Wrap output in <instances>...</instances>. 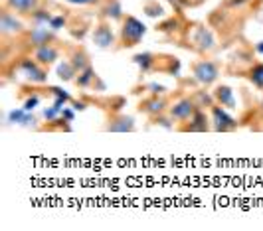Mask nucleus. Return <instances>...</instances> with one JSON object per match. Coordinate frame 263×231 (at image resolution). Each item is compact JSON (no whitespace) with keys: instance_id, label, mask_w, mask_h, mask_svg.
<instances>
[{"instance_id":"nucleus-1","label":"nucleus","mask_w":263,"mask_h":231,"mask_svg":"<svg viewBox=\"0 0 263 231\" xmlns=\"http://www.w3.org/2000/svg\"><path fill=\"white\" fill-rule=\"evenodd\" d=\"M146 36V26L143 20H139L137 16L133 14H125L121 28H119V36H117V48L119 50H131L135 46L141 44V40Z\"/></svg>"},{"instance_id":"nucleus-2","label":"nucleus","mask_w":263,"mask_h":231,"mask_svg":"<svg viewBox=\"0 0 263 231\" xmlns=\"http://www.w3.org/2000/svg\"><path fill=\"white\" fill-rule=\"evenodd\" d=\"M14 67L32 85H44L48 81V67L40 64L34 55H20V57L14 55Z\"/></svg>"},{"instance_id":"nucleus-3","label":"nucleus","mask_w":263,"mask_h":231,"mask_svg":"<svg viewBox=\"0 0 263 231\" xmlns=\"http://www.w3.org/2000/svg\"><path fill=\"white\" fill-rule=\"evenodd\" d=\"M190 71H192V77L196 79L198 85L202 87H212L218 83V79L222 75V65L216 60H196L190 64Z\"/></svg>"},{"instance_id":"nucleus-4","label":"nucleus","mask_w":263,"mask_h":231,"mask_svg":"<svg viewBox=\"0 0 263 231\" xmlns=\"http://www.w3.org/2000/svg\"><path fill=\"white\" fill-rule=\"evenodd\" d=\"M55 32L52 28H44V26H34V28H28L26 32L20 36L22 42V48L26 51H34L42 48V46H48L55 42Z\"/></svg>"},{"instance_id":"nucleus-5","label":"nucleus","mask_w":263,"mask_h":231,"mask_svg":"<svg viewBox=\"0 0 263 231\" xmlns=\"http://www.w3.org/2000/svg\"><path fill=\"white\" fill-rule=\"evenodd\" d=\"M188 40L192 42V48L200 53H210V51L216 50L218 42H216V36L210 30V26L206 24H196L192 28V34L188 32Z\"/></svg>"},{"instance_id":"nucleus-6","label":"nucleus","mask_w":263,"mask_h":231,"mask_svg":"<svg viewBox=\"0 0 263 231\" xmlns=\"http://www.w3.org/2000/svg\"><path fill=\"white\" fill-rule=\"evenodd\" d=\"M26 30L28 28L20 14H16L10 8L2 6V10H0V32H2V38H8V36L20 38Z\"/></svg>"},{"instance_id":"nucleus-7","label":"nucleus","mask_w":263,"mask_h":231,"mask_svg":"<svg viewBox=\"0 0 263 231\" xmlns=\"http://www.w3.org/2000/svg\"><path fill=\"white\" fill-rule=\"evenodd\" d=\"M210 121L212 130H216V132H234L239 127V121L234 119L230 115V111L218 103H214L210 107Z\"/></svg>"},{"instance_id":"nucleus-8","label":"nucleus","mask_w":263,"mask_h":231,"mask_svg":"<svg viewBox=\"0 0 263 231\" xmlns=\"http://www.w3.org/2000/svg\"><path fill=\"white\" fill-rule=\"evenodd\" d=\"M91 40H93V44H95V48H99V50H111V48L117 44V34H115V30L111 28V20L101 18V20L95 24V28H93Z\"/></svg>"},{"instance_id":"nucleus-9","label":"nucleus","mask_w":263,"mask_h":231,"mask_svg":"<svg viewBox=\"0 0 263 231\" xmlns=\"http://www.w3.org/2000/svg\"><path fill=\"white\" fill-rule=\"evenodd\" d=\"M198 107L196 101L192 99V97H180V99H176L174 103H171V107H168V115H171V119L174 121V123H186L188 119H192V115L196 113Z\"/></svg>"},{"instance_id":"nucleus-10","label":"nucleus","mask_w":263,"mask_h":231,"mask_svg":"<svg viewBox=\"0 0 263 231\" xmlns=\"http://www.w3.org/2000/svg\"><path fill=\"white\" fill-rule=\"evenodd\" d=\"M168 107H171V101H168L164 95H151V93H148L146 97H143V99L139 101L137 111H139V113H145V115L151 119V117H157V115H160V113H166Z\"/></svg>"},{"instance_id":"nucleus-11","label":"nucleus","mask_w":263,"mask_h":231,"mask_svg":"<svg viewBox=\"0 0 263 231\" xmlns=\"http://www.w3.org/2000/svg\"><path fill=\"white\" fill-rule=\"evenodd\" d=\"M103 130H107V132H135L137 130L135 117L125 115V113H111L107 117Z\"/></svg>"},{"instance_id":"nucleus-12","label":"nucleus","mask_w":263,"mask_h":231,"mask_svg":"<svg viewBox=\"0 0 263 231\" xmlns=\"http://www.w3.org/2000/svg\"><path fill=\"white\" fill-rule=\"evenodd\" d=\"M178 130H182V132H208V130H212L210 115H206L204 109H198L192 115V119L178 125Z\"/></svg>"},{"instance_id":"nucleus-13","label":"nucleus","mask_w":263,"mask_h":231,"mask_svg":"<svg viewBox=\"0 0 263 231\" xmlns=\"http://www.w3.org/2000/svg\"><path fill=\"white\" fill-rule=\"evenodd\" d=\"M212 95H214V101L218 105L226 107L228 111H236L237 109V101H236V95H234V89L226 83H216L214 89H212Z\"/></svg>"},{"instance_id":"nucleus-14","label":"nucleus","mask_w":263,"mask_h":231,"mask_svg":"<svg viewBox=\"0 0 263 231\" xmlns=\"http://www.w3.org/2000/svg\"><path fill=\"white\" fill-rule=\"evenodd\" d=\"M135 65H139V73L141 75H148L158 69V62H160V53H153V51H141L133 55Z\"/></svg>"},{"instance_id":"nucleus-15","label":"nucleus","mask_w":263,"mask_h":231,"mask_svg":"<svg viewBox=\"0 0 263 231\" xmlns=\"http://www.w3.org/2000/svg\"><path fill=\"white\" fill-rule=\"evenodd\" d=\"M32 55H34L42 65L50 67V65H53L58 60H60L62 51H60V48H58L55 42H53V44H48V46H42V48H38V50H34L32 51Z\"/></svg>"},{"instance_id":"nucleus-16","label":"nucleus","mask_w":263,"mask_h":231,"mask_svg":"<svg viewBox=\"0 0 263 231\" xmlns=\"http://www.w3.org/2000/svg\"><path fill=\"white\" fill-rule=\"evenodd\" d=\"M40 2L42 0H4V6L24 18H30L32 12L40 6Z\"/></svg>"},{"instance_id":"nucleus-17","label":"nucleus","mask_w":263,"mask_h":231,"mask_svg":"<svg viewBox=\"0 0 263 231\" xmlns=\"http://www.w3.org/2000/svg\"><path fill=\"white\" fill-rule=\"evenodd\" d=\"M99 16L105 18V20H111V22H123L125 10H123L121 0H105V4L101 6Z\"/></svg>"},{"instance_id":"nucleus-18","label":"nucleus","mask_w":263,"mask_h":231,"mask_svg":"<svg viewBox=\"0 0 263 231\" xmlns=\"http://www.w3.org/2000/svg\"><path fill=\"white\" fill-rule=\"evenodd\" d=\"M97 81H99V75H97V71L89 65V67H85L83 71H79L73 83H76V87H78V89L85 91V89L95 87V83H97Z\"/></svg>"},{"instance_id":"nucleus-19","label":"nucleus","mask_w":263,"mask_h":231,"mask_svg":"<svg viewBox=\"0 0 263 231\" xmlns=\"http://www.w3.org/2000/svg\"><path fill=\"white\" fill-rule=\"evenodd\" d=\"M157 71H162V73L172 77H178L180 75V60L176 55H164V53H160V62H158Z\"/></svg>"},{"instance_id":"nucleus-20","label":"nucleus","mask_w":263,"mask_h":231,"mask_svg":"<svg viewBox=\"0 0 263 231\" xmlns=\"http://www.w3.org/2000/svg\"><path fill=\"white\" fill-rule=\"evenodd\" d=\"M67 60L73 64V67L79 71H83L85 67H89L91 65V62H89V53L83 50L81 46H76V48H71L69 50V53H67Z\"/></svg>"},{"instance_id":"nucleus-21","label":"nucleus","mask_w":263,"mask_h":231,"mask_svg":"<svg viewBox=\"0 0 263 231\" xmlns=\"http://www.w3.org/2000/svg\"><path fill=\"white\" fill-rule=\"evenodd\" d=\"M8 123H10V125H20V127H30V125L36 123V117L20 107V109H12V111L8 113Z\"/></svg>"},{"instance_id":"nucleus-22","label":"nucleus","mask_w":263,"mask_h":231,"mask_svg":"<svg viewBox=\"0 0 263 231\" xmlns=\"http://www.w3.org/2000/svg\"><path fill=\"white\" fill-rule=\"evenodd\" d=\"M246 77L251 85L257 91H263V62H257V64H251L248 69H246Z\"/></svg>"},{"instance_id":"nucleus-23","label":"nucleus","mask_w":263,"mask_h":231,"mask_svg":"<svg viewBox=\"0 0 263 231\" xmlns=\"http://www.w3.org/2000/svg\"><path fill=\"white\" fill-rule=\"evenodd\" d=\"M55 75H58L60 81H64V83H67V81H76L78 69L73 67V64H71L69 60H62V62L58 64V67H55Z\"/></svg>"},{"instance_id":"nucleus-24","label":"nucleus","mask_w":263,"mask_h":231,"mask_svg":"<svg viewBox=\"0 0 263 231\" xmlns=\"http://www.w3.org/2000/svg\"><path fill=\"white\" fill-rule=\"evenodd\" d=\"M180 28H182L180 16H171V18H164V20H160V22L155 26V30H157V32H160V34H176Z\"/></svg>"},{"instance_id":"nucleus-25","label":"nucleus","mask_w":263,"mask_h":231,"mask_svg":"<svg viewBox=\"0 0 263 231\" xmlns=\"http://www.w3.org/2000/svg\"><path fill=\"white\" fill-rule=\"evenodd\" d=\"M52 18H53V14L50 12L48 8H42V6H38V8L32 12V16H30V22H32L34 26H48Z\"/></svg>"},{"instance_id":"nucleus-26","label":"nucleus","mask_w":263,"mask_h":231,"mask_svg":"<svg viewBox=\"0 0 263 231\" xmlns=\"http://www.w3.org/2000/svg\"><path fill=\"white\" fill-rule=\"evenodd\" d=\"M192 99L196 101V105L200 107V109H210L212 105L216 103V101H214V95H212V93H208V91H206V87H204V89L194 91Z\"/></svg>"},{"instance_id":"nucleus-27","label":"nucleus","mask_w":263,"mask_h":231,"mask_svg":"<svg viewBox=\"0 0 263 231\" xmlns=\"http://www.w3.org/2000/svg\"><path fill=\"white\" fill-rule=\"evenodd\" d=\"M143 12L148 18H160V16H164V6L158 4V0H145L143 2Z\"/></svg>"},{"instance_id":"nucleus-28","label":"nucleus","mask_w":263,"mask_h":231,"mask_svg":"<svg viewBox=\"0 0 263 231\" xmlns=\"http://www.w3.org/2000/svg\"><path fill=\"white\" fill-rule=\"evenodd\" d=\"M48 93L52 95L53 99H64L67 105L73 101V97H71V95H69V93L64 89V87H58V85H48Z\"/></svg>"},{"instance_id":"nucleus-29","label":"nucleus","mask_w":263,"mask_h":231,"mask_svg":"<svg viewBox=\"0 0 263 231\" xmlns=\"http://www.w3.org/2000/svg\"><path fill=\"white\" fill-rule=\"evenodd\" d=\"M48 28H52L53 32H60V30L67 28V16H64V14H53V18L50 20Z\"/></svg>"},{"instance_id":"nucleus-30","label":"nucleus","mask_w":263,"mask_h":231,"mask_svg":"<svg viewBox=\"0 0 263 231\" xmlns=\"http://www.w3.org/2000/svg\"><path fill=\"white\" fill-rule=\"evenodd\" d=\"M107 111H111V113H121L123 111V107L127 105V99L125 97H111L109 101H107Z\"/></svg>"},{"instance_id":"nucleus-31","label":"nucleus","mask_w":263,"mask_h":231,"mask_svg":"<svg viewBox=\"0 0 263 231\" xmlns=\"http://www.w3.org/2000/svg\"><path fill=\"white\" fill-rule=\"evenodd\" d=\"M151 123L153 125H160V127H164V128H172L174 125V121L171 119V115L168 113H160V115H157V117H151Z\"/></svg>"},{"instance_id":"nucleus-32","label":"nucleus","mask_w":263,"mask_h":231,"mask_svg":"<svg viewBox=\"0 0 263 231\" xmlns=\"http://www.w3.org/2000/svg\"><path fill=\"white\" fill-rule=\"evenodd\" d=\"M40 101H42L40 93H32V95L28 97L26 101L22 103V109H24V111H28V113H32V111H34V109H36V107L40 105Z\"/></svg>"},{"instance_id":"nucleus-33","label":"nucleus","mask_w":263,"mask_h":231,"mask_svg":"<svg viewBox=\"0 0 263 231\" xmlns=\"http://www.w3.org/2000/svg\"><path fill=\"white\" fill-rule=\"evenodd\" d=\"M251 0H224L222 2V8L226 10H239V8H243V6H248Z\"/></svg>"},{"instance_id":"nucleus-34","label":"nucleus","mask_w":263,"mask_h":231,"mask_svg":"<svg viewBox=\"0 0 263 231\" xmlns=\"http://www.w3.org/2000/svg\"><path fill=\"white\" fill-rule=\"evenodd\" d=\"M145 91H148L151 95H166V87L162 85V83H157V81H151V83H146L145 85Z\"/></svg>"},{"instance_id":"nucleus-35","label":"nucleus","mask_w":263,"mask_h":231,"mask_svg":"<svg viewBox=\"0 0 263 231\" xmlns=\"http://www.w3.org/2000/svg\"><path fill=\"white\" fill-rule=\"evenodd\" d=\"M67 4H73V6H93V4H99L101 0H64Z\"/></svg>"},{"instance_id":"nucleus-36","label":"nucleus","mask_w":263,"mask_h":231,"mask_svg":"<svg viewBox=\"0 0 263 231\" xmlns=\"http://www.w3.org/2000/svg\"><path fill=\"white\" fill-rule=\"evenodd\" d=\"M62 119H66L67 123H73V121H76V113H73V109H69V107H64V109H62Z\"/></svg>"},{"instance_id":"nucleus-37","label":"nucleus","mask_w":263,"mask_h":231,"mask_svg":"<svg viewBox=\"0 0 263 231\" xmlns=\"http://www.w3.org/2000/svg\"><path fill=\"white\" fill-rule=\"evenodd\" d=\"M168 2L172 4V8L176 10V14H178V16H182V8H184V6H182V2H180V0H168Z\"/></svg>"},{"instance_id":"nucleus-38","label":"nucleus","mask_w":263,"mask_h":231,"mask_svg":"<svg viewBox=\"0 0 263 231\" xmlns=\"http://www.w3.org/2000/svg\"><path fill=\"white\" fill-rule=\"evenodd\" d=\"M71 105H73V109H76V111H85V109H87V103L85 101H76V99H73Z\"/></svg>"},{"instance_id":"nucleus-39","label":"nucleus","mask_w":263,"mask_h":231,"mask_svg":"<svg viewBox=\"0 0 263 231\" xmlns=\"http://www.w3.org/2000/svg\"><path fill=\"white\" fill-rule=\"evenodd\" d=\"M253 50H255V53L263 55V40L261 42H257V44H253Z\"/></svg>"}]
</instances>
